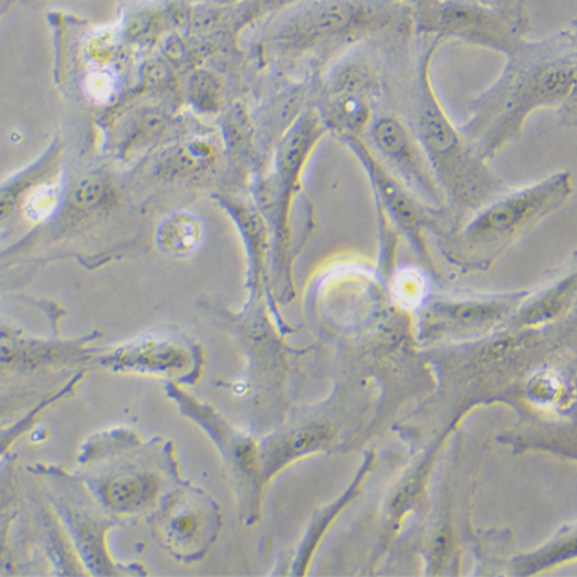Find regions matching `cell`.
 <instances>
[{
    "label": "cell",
    "mask_w": 577,
    "mask_h": 577,
    "mask_svg": "<svg viewBox=\"0 0 577 577\" xmlns=\"http://www.w3.org/2000/svg\"><path fill=\"white\" fill-rule=\"evenodd\" d=\"M504 69L493 84L469 105L461 132L482 159L492 162L524 135L529 117L542 109L576 122V27L537 41L522 39L506 54Z\"/></svg>",
    "instance_id": "6da1fadb"
},
{
    "label": "cell",
    "mask_w": 577,
    "mask_h": 577,
    "mask_svg": "<svg viewBox=\"0 0 577 577\" xmlns=\"http://www.w3.org/2000/svg\"><path fill=\"white\" fill-rule=\"evenodd\" d=\"M442 43L428 38L408 77L406 116L430 160L454 222L505 191L508 183L474 151L442 107L433 84V61Z\"/></svg>",
    "instance_id": "7a4b0ae2"
},
{
    "label": "cell",
    "mask_w": 577,
    "mask_h": 577,
    "mask_svg": "<svg viewBox=\"0 0 577 577\" xmlns=\"http://www.w3.org/2000/svg\"><path fill=\"white\" fill-rule=\"evenodd\" d=\"M399 29V10L388 0H297L266 19L262 49L279 64L322 70L352 46Z\"/></svg>",
    "instance_id": "3957f363"
},
{
    "label": "cell",
    "mask_w": 577,
    "mask_h": 577,
    "mask_svg": "<svg viewBox=\"0 0 577 577\" xmlns=\"http://www.w3.org/2000/svg\"><path fill=\"white\" fill-rule=\"evenodd\" d=\"M573 192L575 178L568 170L529 186L506 188L458 223L443 242V253L461 269H489L522 234L563 208Z\"/></svg>",
    "instance_id": "277c9868"
},
{
    "label": "cell",
    "mask_w": 577,
    "mask_h": 577,
    "mask_svg": "<svg viewBox=\"0 0 577 577\" xmlns=\"http://www.w3.org/2000/svg\"><path fill=\"white\" fill-rule=\"evenodd\" d=\"M371 43L344 51L321 74L319 104L314 107L339 143L364 137L382 102V61Z\"/></svg>",
    "instance_id": "5b68a950"
},
{
    "label": "cell",
    "mask_w": 577,
    "mask_h": 577,
    "mask_svg": "<svg viewBox=\"0 0 577 577\" xmlns=\"http://www.w3.org/2000/svg\"><path fill=\"white\" fill-rule=\"evenodd\" d=\"M327 135V125L317 108L314 105L305 108L279 139L273 171L258 188L254 200L273 231L281 261L288 249L290 216L301 190L302 176L317 145Z\"/></svg>",
    "instance_id": "8992f818"
},
{
    "label": "cell",
    "mask_w": 577,
    "mask_h": 577,
    "mask_svg": "<svg viewBox=\"0 0 577 577\" xmlns=\"http://www.w3.org/2000/svg\"><path fill=\"white\" fill-rule=\"evenodd\" d=\"M363 139L380 164L400 182L406 183L423 203L434 210L445 211L442 188L406 116L379 107Z\"/></svg>",
    "instance_id": "52a82bcc"
},
{
    "label": "cell",
    "mask_w": 577,
    "mask_h": 577,
    "mask_svg": "<svg viewBox=\"0 0 577 577\" xmlns=\"http://www.w3.org/2000/svg\"><path fill=\"white\" fill-rule=\"evenodd\" d=\"M416 6L421 33L442 45L458 41L506 56L525 38L473 0H416Z\"/></svg>",
    "instance_id": "ba28073f"
},
{
    "label": "cell",
    "mask_w": 577,
    "mask_h": 577,
    "mask_svg": "<svg viewBox=\"0 0 577 577\" xmlns=\"http://www.w3.org/2000/svg\"><path fill=\"white\" fill-rule=\"evenodd\" d=\"M340 144H344L363 165V170L370 180L373 195L384 213L407 235L408 241L423 259L430 258L426 233L428 227L433 225L434 219L443 211L428 207L410 188H407L406 183L400 182L385 165L380 164L378 157L373 155L363 137H347L340 140Z\"/></svg>",
    "instance_id": "9c48e42d"
},
{
    "label": "cell",
    "mask_w": 577,
    "mask_h": 577,
    "mask_svg": "<svg viewBox=\"0 0 577 577\" xmlns=\"http://www.w3.org/2000/svg\"><path fill=\"white\" fill-rule=\"evenodd\" d=\"M155 528L172 555L195 559L207 552L218 535V508L203 493L179 490L160 504Z\"/></svg>",
    "instance_id": "30bf717a"
},
{
    "label": "cell",
    "mask_w": 577,
    "mask_h": 577,
    "mask_svg": "<svg viewBox=\"0 0 577 577\" xmlns=\"http://www.w3.org/2000/svg\"><path fill=\"white\" fill-rule=\"evenodd\" d=\"M527 293L457 297L431 302L422 314V333L431 339L476 335L496 327L521 307Z\"/></svg>",
    "instance_id": "8fae6325"
},
{
    "label": "cell",
    "mask_w": 577,
    "mask_h": 577,
    "mask_svg": "<svg viewBox=\"0 0 577 577\" xmlns=\"http://www.w3.org/2000/svg\"><path fill=\"white\" fill-rule=\"evenodd\" d=\"M105 364L117 371L172 376L190 368L191 352L168 337L148 335L117 348Z\"/></svg>",
    "instance_id": "7c38bea8"
},
{
    "label": "cell",
    "mask_w": 577,
    "mask_h": 577,
    "mask_svg": "<svg viewBox=\"0 0 577 577\" xmlns=\"http://www.w3.org/2000/svg\"><path fill=\"white\" fill-rule=\"evenodd\" d=\"M160 478L140 463H125L108 471L97 481V492L108 508L116 513L143 512L156 501Z\"/></svg>",
    "instance_id": "4fadbf2b"
},
{
    "label": "cell",
    "mask_w": 577,
    "mask_h": 577,
    "mask_svg": "<svg viewBox=\"0 0 577 577\" xmlns=\"http://www.w3.org/2000/svg\"><path fill=\"white\" fill-rule=\"evenodd\" d=\"M332 441V428L322 422L304 423L273 436L259 451L261 478L266 481L294 459L327 449Z\"/></svg>",
    "instance_id": "5bb4252c"
},
{
    "label": "cell",
    "mask_w": 577,
    "mask_h": 577,
    "mask_svg": "<svg viewBox=\"0 0 577 577\" xmlns=\"http://www.w3.org/2000/svg\"><path fill=\"white\" fill-rule=\"evenodd\" d=\"M219 162V147L214 140H186L167 148L157 159V175L170 182L199 180L214 170Z\"/></svg>",
    "instance_id": "9a60e30c"
},
{
    "label": "cell",
    "mask_w": 577,
    "mask_h": 577,
    "mask_svg": "<svg viewBox=\"0 0 577 577\" xmlns=\"http://www.w3.org/2000/svg\"><path fill=\"white\" fill-rule=\"evenodd\" d=\"M222 207L229 210L238 222L246 246H249L251 261V276L258 285L262 270H264L266 243H269V223L264 214L259 210L256 200L243 196L241 192H227L221 196Z\"/></svg>",
    "instance_id": "2e32d148"
},
{
    "label": "cell",
    "mask_w": 577,
    "mask_h": 577,
    "mask_svg": "<svg viewBox=\"0 0 577 577\" xmlns=\"http://www.w3.org/2000/svg\"><path fill=\"white\" fill-rule=\"evenodd\" d=\"M576 296V273L567 274L542 290L535 296H529L527 304L522 305L520 321L525 325L542 324V322L555 321L568 310Z\"/></svg>",
    "instance_id": "e0dca14e"
},
{
    "label": "cell",
    "mask_w": 577,
    "mask_h": 577,
    "mask_svg": "<svg viewBox=\"0 0 577 577\" xmlns=\"http://www.w3.org/2000/svg\"><path fill=\"white\" fill-rule=\"evenodd\" d=\"M203 227L199 218L188 211H176L164 219L157 230V243L172 256H188L199 249Z\"/></svg>",
    "instance_id": "ac0fdd59"
},
{
    "label": "cell",
    "mask_w": 577,
    "mask_h": 577,
    "mask_svg": "<svg viewBox=\"0 0 577 577\" xmlns=\"http://www.w3.org/2000/svg\"><path fill=\"white\" fill-rule=\"evenodd\" d=\"M116 191L112 180L104 175H85L72 187L69 195V214L72 218H86L99 213L112 206Z\"/></svg>",
    "instance_id": "d6986e66"
},
{
    "label": "cell",
    "mask_w": 577,
    "mask_h": 577,
    "mask_svg": "<svg viewBox=\"0 0 577 577\" xmlns=\"http://www.w3.org/2000/svg\"><path fill=\"white\" fill-rule=\"evenodd\" d=\"M576 556V536L575 532L568 536V533L559 535L555 541L549 542L539 552L532 553L529 556L517 559V575H533V573L544 570L549 565L563 563L568 557Z\"/></svg>",
    "instance_id": "ffe728a7"
},
{
    "label": "cell",
    "mask_w": 577,
    "mask_h": 577,
    "mask_svg": "<svg viewBox=\"0 0 577 577\" xmlns=\"http://www.w3.org/2000/svg\"><path fill=\"white\" fill-rule=\"evenodd\" d=\"M50 165L51 159H46L45 162L39 165L36 170L25 172L13 182L0 188V223L10 218L15 207L21 203L22 198H25L38 182H41L42 172L49 170Z\"/></svg>",
    "instance_id": "44dd1931"
},
{
    "label": "cell",
    "mask_w": 577,
    "mask_h": 577,
    "mask_svg": "<svg viewBox=\"0 0 577 577\" xmlns=\"http://www.w3.org/2000/svg\"><path fill=\"white\" fill-rule=\"evenodd\" d=\"M427 293V281L416 269L399 270L392 277V294L402 307L416 308L422 304Z\"/></svg>",
    "instance_id": "7402d4cb"
},
{
    "label": "cell",
    "mask_w": 577,
    "mask_h": 577,
    "mask_svg": "<svg viewBox=\"0 0 577 577\" xmlns=\"http://www.w3.org/2000/svg\"><path fill=\"white\" fill-rule=\"evenodd\" d=\"M59 202H61V190L56 183L38 182L27 195V214L34 221H45L56 213Z\"/></svg>",
    "instance_id": "603a6c76"
},
{
    "label": "cell",
    "mask_w": 577,
    "mask_h": 577,
    "mask_svg": "<svg viewBox=\"0 0 577 577\" xmlns=\"http://www.w3.org/2000/svg\"><path fill=\"white\" fill-rule=\"evenodd\" d=\"M473 2L500 15L502 21L512 25L522 36L527 33L529 25L528 0H473Z\"/></svg>",
    "instance_id": "cb8c5ba5"
},
{
    "label": "cell",
    "mask_w": 577,
    "mask_h": 577,
    "mask_svg": "<svg viewBox=\"0 0 577 577\" xmlns=\"http://www.w3.org/2000/svg\"><path fill=\"white\" fill-rule=\"evenodd\" d=\"M294 2L297 0H243L234 15V29L243 30L261 19H269Z\"/></svg>",
    "instance_id": "d4e9b609"
},
{
    "label": "cell",
    "mask_w": 577,
    "mask_h": 577,
    "mask_svg": "<svg viewBox=\"0 0 577 577\" xmlns=\"http://www.w3.org/2000/svg\"><path fill=\"white\" fill-rule=\"evenodd\" d=\"M116 74L108 69H96L85 74L84 92L96 104H107L115 96Z\"/></svg>",
    "instance_id": "484cf974"
}]
</instances>
